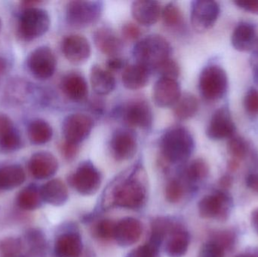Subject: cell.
Instances as JSON below:
<instances>
[{
    "mask_svg": "<svg viewBox=\"0 0 258 257\" xmlns=\"http://www.w3.org/2000/svg\"><path fill=\"white\" fill-rule=\"evenodd\" d=\"M1 26H2V23H1V21H0V30H1Z\"/></svg>",
    "mask_w": 258,
    "mask_h": 257,
    "instance_id": "obj_57",
    "label": "cell"
},
{
    "mask_svg": "<svg viewBox=\"0 0 258 257\" xmlns=\"http://www.w3.org/2000/svg\"><path fill=\"white\" fill-rule=\"evenodd\" d=\"M184 195V188L181 182L177 180H172L165 187V197L170 203L180 202Z\"/></svg>",
    "mask_w": 258,
    "mask_h": 257,
    "instance_id": "obj_40",
    "label": "cell"
},
{
    "mask_svg": "<svg viewBox=\"0 0 258 257\" xmlns=\"http://www.w3.org/2000/svg\"><path fill=\"white\" fill-rule=\"evenodd\" d=\"M199 107L200 104L197 97L192 94H183L173 107V113L177 120H188L197 114Z\"/></svg>",
    "mask_w": 258,
    "mask_h": 257,
    "instance_id": "obj_30",
    "label": "cell"
},
{
    "mask_svg": "<svg viewBox=\"0 0 258 257\" xmlns=\"http://www.w3.org/2000/svg\"><path fill=\"white\" fill-rule=\"evenodd\" d=\"M127 62L125 59L119 57H113L109 59L107 62V69L112 72V71H118L125 69L127 66Z\"/></svg>",
    "mask_w": 258,
    "mask_h": 257,
    "instance_id": "obj_50",
    "label": "cell"
},
{
    "mask_svg": "<svg viewBox=\"0 0 258 257\" xmlns=\"http://www.w3.org/2000/svg\"><path fill=\"white\" fill-rule=\"evenodd\" d=\"M234 3L246 12L258 15V0H237Z\"/></svg>",
    "mask_w": 258,
    "mask_h": 257,
    "instance_id": "obj_49",
    "label": "cell"
},
{
    "mask_svg": "<svg viewBox=\"0 0 258 257\" xmlns=\"http://www.w3.org/2000/svg\"><path fill=\"white\" fill-rule=\"evenodd\" d=\"M122 34L126 40L136 41L141 37L142 33L137 24L128 22L122 26Z\"/></svg>",
    "mask_w": 258,
    "mask_h": 257,
    "instance_id": "obj_46",
    "label": "cell"
},
{
    "mask_svg": "<svg viewBox=\"0 0 258 257\" xmlns=\"http://www.w3.org/2000/svg\"><path fill=\"white\" fill-rule=\"evenodd\" d=\"M61 48L65 57L77 64L86 62L90 57L92 52L89 40L79 34L66 36L62 42Z\"/></svg>",
    "mask_w": 258,
    "mask_h": 257,
    "instance_id": "obj_16",
    "label": "cell"
},
{
    "mask_svg": "<svg viewBox=\"0 0 258 257\" xmlns=\"http://www.w3.org/2000/svg\"><path fill=\"white\" fill-rule=\"evenodd\" d=\"M220 187L222 188V190H228L233 185V178L230 175H224L221 178L219 181Z\"/></svg>",
    "mask_w": 258,
    "mask_h": 257,
    "instance_id": "obj_52",
    "label": "cell"
},
{
    "mask_svg": "<svg viewBox=\"0 0 258 257\" xmlns=\"http://www.w3.org/2000/svg\"><path fill=\"white\" fill-rule=\"evenodd\" d=\"M116 223L110 220H101L95 228V234L103 241H109L114 238Z\"/></svg>",
    "mask_w": 258,
    "mask_h": 257,
    "instance_id": "obj_41",
    "label": "cell"
},
{
    "mask_svg": "<svg viewBox=\"0 0 258 257\" xmlns=\"http://www.w3.org/2000/svg\"><path fill=\"white\" fill-rule=\"evenodd\" d=\"M227 149L230 155L233 157V159L239 161L245 158L248 155L249 145L243 137L233 136L229 139Z\"/></svg>",
    "mask_w": 258,
    "mask_h": 257,
    "instance_id": "obj_36",
    "label": "cell"
},
{
    "mask_svg": "<svg viewBox=\"0 0 258 257\" xmlns=\"http://www.w3.org/2000/svg\"><path fill=\"white\" fill-rule=\"evenodd\" d=\"M138 138L131 128H118L112 134L110 149L117 161H126L133 158L138 150Z\"/></svg>",
    "mask_w": 258,
    "mask_h": 257,
    "instance_id": "obj_12",
    "label": "cell"
},
{
    "mask_svg": "<svg viewBox=\"0 0 258 257\" xmlns=\"http://www.w3.org/2000/svg\"><path fill=\"white\" fill-rule=\"evenodd\" d=\"M190 236L186 231L178 229L173 232L167 241L165 252L169 257H182L189 248Z\"/></svg>",
    "mask_w": 258,
    "mask_h": 257,
    "instance_id": "obj_28",
    "label": "cell"
},
{
    "mask_svg": "<svg viewBox=\"0 0 258 257\" xmlns=\"http://www.w3.org/2000/svg\"><path fill=\"white\" fill-rule=\"evenodd\" d=\"M244 107L248 114L258 115V90L251 88L247 92L244 99Z\"/></svg>",
    "mask_w": 258,
    "mask_h": 257,
    "instance_id": "obj_44",
    "label": "cell"
},
{
    "mask_svg": "<svg viewBox=\"0 0 258 257\" xmlns=\"http://www.w3.org/2000/svg\"><path fill=\"white\" fill-rule=\"evenodd\" d=\"M27 64L35 76L41 79H47L55 72L57 60L51 48L42 46L31 52Z\"/></svg>",
    "mask_w": 258,
    "mask_h": 257,
    "instance_id": "obj_13",
    "label": "cell"
},
{
    "mask_svg": "<svg viewBox=\"0 0 258 257\" xmlns=\"http://www.w3.org/2000/svg\"><path fill=\"white\" fill-rule=\"evenodd\" d=\"M219 244L224 250H231L236 244V236L231 230H218L211 235V239Z\"/></svg>",
    "mask_w": 258,
    "mask_h": 257,
    "instance_id": "obj_38",
    "label": "cell"
},
{
    "mask_svg": "<svg viewBox=\"0 0 258 257\" xmlns=\"http://www.w3.org/2000/svg\"><path fill=\"white\" fill-rule=\"evenodd\" d=\"M101 1H71L66 9V20L74 28H86L98 22L102 15Z\"/></svg>",
    "mask_w": 258,
    "mask_h": 257,
    "instance_id": "obj_4",
    "label": "cell"
},
{
    "mask_svg": "<svg viewBox=\"0 0 258 257\" xmlns=\"http://www.w3.org/2000/svg\"><path fill=\"white\" fill-rule=\"evenodd\" d=\"M3 257H23L22 241L18 238H6L0 244Z\"/></svg>",
    "mask_w": 258,
    "mask_h": 257,
    "instance_id": "obj_37",
    "label": "cell"
},
{
    "mask_svg": "<svg viewBox=\"0 0 258 257\" xmlns=\"http://www.w3.org/2000/svg\"><path fill=\"white\" fill-rule=\"evenodd\" d=\"M28 134L35 144H45L52 138L53 130L48 122L42 119H36L29 125Z\"/></svg>",
    "mask_w": 258,
    "mask_h": 257,
    "instance_id": "obj_33",
    "label": "cell"
},
{
    "mask_svg": "<svg viewBox=\"0 0 258 257\" xmlns=\"http://www.w3.org/2000/svg\"><path fill=\"white\" fill-rule=\"evenodd\" d=\"M116 114L122 117L125 123L132 128L149 131L153 126V111L149 103L144 99L129 101L128 104L118 109Z\"/></svg>",
    "mask_w": 258,
    "mask_h": 257,
    "instance_id": "obj_6",
    "label": "cell"
},
{
    "mask_svg": "<svg viewBox=\"0 0 258 257\" xmlns=\"http://www.w3.org/2000/svg\"><path fill=\"white\" fill-rule=\"evenodd\" d=\"M228 77L226 71L218 65H209L202 71L199 79V89L204 99L217 101L227 93Z\"/></svg>",
    "mask_w": 258,
    "mask_h": 257,
    "instance_id": "obj_5",
    "label": "cell"
},
{
    "mask_svg": "<svg viewBox=\"0 0 258 257\" xmlns=\"http://www.w3.org/2000/svg\"><path fill=\"white\" fill-rule=\"evenodd\" d=\"M155 72L159 74V78L177 80L180 74V68L175 60L169 58L159 65Z\"/></svg>",
    "mask_w": 258,
    "mask_h": 257,
    "instance_id": "obj_39",
    "label": "cell"
},
{
    "mask_svg": "<svg viewBox=\"0 0 258 257\" xmlns=\"http://www.w3.org/2000/svg\"><path fill=\"white\" fill-rule=\"evenodd\" d=\"M61 87L65 95L74 101H84L89 95L87 81L80 72L67 74L62 80Z\"/></svg>",
    "mask_w": 258,
    "mask_h": 257,
    "instance_id": "obj_21",
    "label": "cell"
},
{
    "mask_svg": "<svg viewBox=\"0 0 258 257\" xmlns=\"http://www.w3.org/2000/svg\"><path fill=\"white\" fill-rule=\"evenodd\" d=\"M245 183L250 190L258 193V174L251 173L248 175L245 179Z\"/></svg>",
    "mask_w": 258,
    "mask_h": 257,
    "instance_id": "obj_51",
    "label": "cell"
},
{
    "mask_svg": "<svg viewBox=\"0 0 258 257\" xmlns=\"http://www.w3.org/2000/svg\"><path fill=\"white\" fill-rule=\"evenodd\" d=\"M142 232V223L139 220L126 217L116 223L114 238L121 247H129L139 241Z\"/></svg>",
    "mask_w": 258,
    "mask_h": 257,
    "instance_id": "obj_17",
    "label": "cell"
},
{
    "mask_svg": "<svg viewBox=\"0 0 258 257\" xmlns=\"http://www.w3.org/2000/svg\"><path fill=\"white\" fill-rule=\"evenodd\" d=\"M236 125L227 107H221L214 113L206 129V135L212 140H221L234 136Z\"/></svg>",
    "mask_w": 258,
    "mask_h": 257,
    "instance_id": "obj_14",
    "label": "cell"
},
{
    "mask_svg": "<svg viewBox=\"0 0 258 257\" xmlns=\"http://www.w3.org/2000/svg\"><path fill=\"white\" fill-rule=\"evenodd\" d=\"M83 248L80 235L77 232H67L57 238L54 253L57 257H80Z\"/></svg>",
    "mask_w": 258,
    "mask_h": 257,
    "instance_id": "obj_24",
    "label": "cell"
},
{
    "mask_svg": "<svg viewBox=\"0 0 258 257\" xmlns=\"http://www.w3.org/2000/svg\"><path fill=\"white\" fill-rule=\"evenodd\" d=\"M251 222L254 231L258 234V208L251 213Z\"/></svg>",
    "mask_w": 258,
    "mask_h": 257,
    "instance_id": "obj_53",
    "label": "cell"
},
{
    "mask_svg": "<svg viewBox=\"0 0 258 257\" xmlns=\"http://www.w3.org/2000/svg\"><path fill=\"white\" fill-rule=\"evenodd\" d=\"M132 15L138 24L144 27H151L157 23L162 15L160 3L149 0L133 2Z\"/></svg>",
    "mask_w": 258,
    "mask_h": 257,
    "instance_id": "obj_18",
    "label": "cell"
},
{
    "mask_svg": "<svg viewBox=\"0 0 258 257\" xmlns=\"http://www.w3.org/2000/svg\"><path fill=\"white\" fill-rule=\"evenodd\" d=\"M255 57H257V58H258V52H257V54H256Z\"/></svg>",
    "mask_w": 258,
    "mask_h": 257,
    "instance_id": "obj_58",
    "label": "cell"
},
{
    "mask_svg": "<svg viewBox=\"0 0 258 257\" xmlns=\"http://www.w3.org/2000/svg\"><path fill=\"white\" fill-rule=\"evenodd\" d=\"M146 184L145 170L141 164H137L131 175L118 183L112 190L110 204L126 209L142 208L147 199Z\"/></svg>",
    "mask_w": 258,
    "mask_h": 257,
    "instance_id": "obj_1",
    "label": "cell"
},
{
    "mask_svg": "<svg viewBox=\"0 0 258 257\" xmlns=\"http://www.w3.org/2000/svg\"><path fill=\"white\" fill-rule=\"evenodd\" d=\"M23 248L27 250L31 257H45L47 242L45 235L37 229H30L26 232L24 236Z\"/></svg>",
    "mask_w": 258,
    "mask_h": 257,
    "instance_id": "obj_27",
    "label": "cell"
},
{
    "mask_svg": "<svg viewBox=\"0 0 258 257\" xmlns=\"http://www.w3.org/2000/svg\"><path fill=\"white\" fill-rule=\"evenodd\" d=\"M20 145H21V138L15 130L0 139V151L2 152H13L19 148Z\"/></svg>",
    "mask_w": 258,
    "mask_h": 257,
    "instance_id": "obj_42",
    "label": "cell"
},
{
    "mask_svg": "<svg viewBox=\"0 0 258 257\" xmlns=\"http://www.w3.org/2000/svg\"><path fill=\"white\" fill-rule=\"evenodd\" d=\"M239 161H237V160L232 159L231 161H230L228 164V167L230 169V170L231 172H235V170H237L239 167Z\"/></svg>",
    "mask_w": 258,
    "mask_h": 257,
    "instance_id": "obj_54",
    "label": "cell"
},
{
    "mask_svg": "<svg viewBox=\"0 0 258 257\" xmlns=\"http://www.w3.org/2000/svg\"><path fill=\"white\" fill-rule=\"evenodd\" d=\"M255 42L256 30L252 24L241 22L235 27L231 37L232 45L235 49L242 52L250 51Z\"/></svg>",
    "mask_w": 258,
    "mask_h": 257,
    "instance_id": "obj_25",
    "label": "cell"
},
{
    "mask_svg": "<svg viewBox=\"0 0 258 257\" xmlns=\"http://www.w3.org/2000/svg\"><path fill=\"white\" fill-rule=\"evenodd\" d=\"M79 149H80V145L70 143L68 141L63 142L61 146L62 153L64 158L69 161L74 159L77 157Z\"/></svg>",
    "mask_w": 258,
    "mask_h": 257,
    "instance_id": "obj_47",
    "label": "cell"
},
{
    "mask_svg": "<svg viewBox=\"0 0 258 257\" xmlns=\"http://www.w3.org/2000/svg\"><path fill=\"white\" fill-rule=\"evenodd\" d=\"M101 172L89 161L81 163L71 178L73 187L83 196L95 194L101 187Z\"/></svg>",
    "mask_w": 258,
    "mask_h": 257,
    "instance_id": "obj_10",
    "label": "cell"
},
{
    "mask_svg": "<svg viewBox=\"0 0 258 257\" xmlns=\"http://www.w3.org/2000/svg\"><path fill=\"white\" fill-rule=\"evenodd\" d=\"M126 257H159V247L148 242L134 249Z\"/></svg>",
    "mask_w": 258,
    "mask_h": 257,
    "instance_id": "obj_45",
    "label": "cell"
},
{
    "mask_svg": "<svg viewBox=\"0 0 258 257\" xmlns=\"http://www.w3.org/2000/svg\"><path fill=\"white\" fill-rule=\"evenodd\" d=\"M209 167L208 163L203 158H197L189 163L185 170V177L189 183L195 184L200 182L209 175Z\"/></svg>",
    "mask_w": 258,
    "mask_h": 257,
    "instance_id": "obj_35",
    "label": "cell"
},
{
    "mask_svg": "<svg viewBox=\"0 0 258 257\" xmlns=\"http://www.w3.org/2000/svg\"><path fill=\"white\" fill-rule=\"evenodd\" d=\"M195 149V141L187 128L175 125L168 128L159 139L162 159L168 164H180L189 159Z\"/></svg>",
    "mask_w": 258,
    "mask_h": 257,
    "instance_id": "obj_2",
    "label": "cell"
},
{
    "mask_svg": "<svg viewBox=\"0 0 258 257\" xmlns=\"http://www.w3.org/2000/svg\"><path fill=\"white\" fill-rule=\"evenodd\" d=\"M151 71L139 63L127 65L122 73L123 85L130 90L143 89L148 84Z\"/></svg>",
    "mask_w": 258,
    "mask_h": 257,
    "instance_id": "obj_23",
    "label": "cell"
},
{
    "mask_svg": "<svg viewBox=\"0 0 258 257\" xmlns=\"http://www.w3.org/2000/svg\"><path fill=\"white\" fill-rule=\"evenodd\" d=\"M164 24L173 30H181L184 25V17L180 6L175 3H169L162 11Z\"/></svg>",
    "mask_w": 258,
    "mask_h": 257,
    "instance_id": "obj_34",
    "label": "cell"
},
{
    "mask_svg": "<svg viewBox=\"0 0 258 257\" xmlns=\"http://www.w3.org/2000/svg\"><path fill=\"white\" fill-rule=\"evenodd\" d=\"M15 131L12 120L6 115L0 113V139Z\"/></svg>",
    "mask_w": 258,
    "mask_h": 257,
    "instance_id": "obj_48",
    "label": "cell"
},
{
    "mask_svg": "<svg viewBox=\"0 0 258 257\" xmlns=\"http://www.w3.org/2000/svg\"><path fill=\"white\" fill-rule=\"evenodd\" d=\"M50 24L46 11L36 7L26 9L20 20V35L27 40L40 37L48 31Z\"/></svg>",
    "mask_w": 258,
    "mask_h": 257,
    "instance_id": "obj_8",
    "label": "cell"
},
{
    "mask_svg": "<svg viewBox=\"0 0 258 257\" xmlns=\"http://www.w3.org/2000/svg\"><path fill=\"white\" fill-rule=\"evenodd\" d=\"M221 13L218 3L212 0H197L191 3L190 20L192 28L203 33L212 28Z\"/></svg>",
    "mask_w": 258,
    "mask_h": 257,
    "instance_id": "obj_9",
    "label": "cell"
},
{
    "mask_svg": "<svg viewBox=\"0 0 258 257\" xmlns=\"http://www.w3.org/2000/svg\"><path fill=\"white\" fill-rule=\"evenodd\" d=\"M91 84L96 95L105 96L116 88V78L110 71L99 65H94L91 69Z\"/></svg>",
    "mask_w": 258,
    "mask_h": 257,
    "instance_id": "obj_22",
    "label": "cell"
},
{
    "mask_svg": "<svg viewBox=\"0 0 258 257\" xmlns=\"http://www.w3.org/2000/svg\"><path fill=\"white\" fill-rule=\"evenodd\" d=\"M233 207V199L227 191L221 190L205 196L199 203V213L204 219L226 220Z\"/></svg>",
    "mask_w": 258,
    "mask_h": 257,
    "instance_id": "obj_7",
    "label": "cell"
},
{
    "mask_svg": "<svg viewBox=\"0 0 258 257\" xmlns=\"http://www.w3.org/2000/svg\"><path fill=\"white\" fill-rule=\"evenodd\" d=\"M7 68V63L3 57H0V75L4 73Z\"/></svg>",
    "mask_w": 258,
    "mask_h": 257,
    "instance_id": "obj_55",
    "label": "cell"
},
{
    "mask_svg": "<svg viewBox=\"0 0 258 257\" xmlns=\"http://www.w3.org/2000/svg\"><path fill=\"white\" fill-rule=\"evenodd\" d=\"M93 119L89 115L74 113L69 115L63 122L65 141L80 145L89 137L94 128Z\"/></svg>",
    "mask_w": 258,
    "mask_h": 257,
    "instance_id": "obj_11",
    "label": "cell"
},
{
    "mask_svg": "<svg viewBox=\"0 0 258 257\" xmlns=\"http://www.w3.org/2000/svg\"><path fill=\"white\" fill-rule=\"evenodd\" d=\"M181 95V89L177 80L159 78L153 89L154 104L161 108L174 107Z\"/></svg>",
    "mask_w": 258,
    "mask_h": 257,
    "instance_id": "obj_15",
    "label": "cell"
},
{
    "mask_svg": "<svg viewBox=\"0 0 258 257\" xmlns=\"http://www.w3.org/2000/svg\"><path fill=\"white\" fill-rule=\"evenodd\" d=\"M225 250L215 241L209 240L205 243L201 248L198 257H224Z\"/></svg>",
    "mask_w": 258,
    "mask_h": 257,
    "instance_id": "obj_43",
    "label": "cell"
},
{
    "mask_svg": "<svg viewBox=\"0 0 258 257\" xmlns=\"http://www.w3.org/2000/svg\"><path fill=\"white\" fill-rule=\"evenodd\" d=\"M30 172L38 180L52 177L58 169V161L54 155L48 152H39L31 157L29 163Z\"/></svg>",
    "mask_w": 258,
    "mask_h": 257,
    "instance_id": "obj_20",
    "label": "cell"
},
{
    "mask_svg": "<svg viewBox=\"0 0 258 257\" xmlns=\"http://www.w3.org/2000/svg\"><path fill=\"white\" fill-rule=\"evenodd\" d=\"M235 257H257L254 253H241V254L237 255Z\"/></svg>",
    "mask_w": 258,
    "mask_h": 257,
    "instance_id": "obj_56",
    "label": "cell"
},
{
    "mask_svg": "<svg viewBox=\"0 0 258 257\" xmlns=\"http://www.w3.org/2000/svg\"><path fill=\"white\" fill-rule=\"evenodd\" d=\"M40 192L42 201L53 206H61L69 196L66 186L58 179L48 181L41 187Z\"/></svg>",
    "mask_w": 258,
    "mask_h": 257,
    "instance_id": "obj_26",
    "label": "cell"
},
{
    "mask_svg": "<svg viewBox=\"0 0 258 257\" xmlns=\"http://www.w3.org/2000/svg\"><path fill=\"white\" fill-rule=\"evenodd\" d=\"M24 169L20 165H8L0 168V190H10L21 186L25 181Z\"/></svg>",
    "mask_w": 258,
    "mask_h": 257,
    "instance_id": "obj_29",
    "label": "cell"
},
{
    "mask_svg": "<svg viewBox=\"0 0 258 257\" xmlns=\"http://www.w3.org/2000/svg\"><path fill=\"white\" fill-rule=\"evenodd\" d=\"M42 199L41 192L34 185L28 186L20 192L17 197V203L21 209L33 211L42 205Z\"/></svg>",
    "mask_w": 258,
    "mask_h": 257,
    "instance_id": "obj_31",
    "label": "cell"
},
{
    "mask_svg": "<svg viewBox=\"0 0 258 257\" xmlns=\"http://www.w3.org/2000/svg\"><path fill=\"white\" fill-rule=\"evenodd\" d=\"M178 229L171 220L167 218H158L153 220L151 226V235L149 243L159 247L168 234Z\"/></svg>",
    "mask_w": 258,
    "mask_h": 257,
    "instance_id": "obj_32",
    "label": "cell"
},
{
    "mask_svg": "<svg viewBox=\"0 0 258 257\" xmlns=\"http://www.w3.org/2000/svg\"><path fill=\"white\" fill-rule=\"evenodd\" d=\"M93 40L95 46L103 54L110 57H117L123 49V42L109 27H100L94 32Z\"/></svg>",
    "mask_w": 258,
    "mask_h": 257,
    "instance_id": "obj_19",
    "label": "cell"
},
{
    "mask_svg": "<svg viewBox=\"0 0 258 257\" xmlns=\"http://www.w3.org/2000/svg\"><path fill=\"white\" fill-rule=\"evenodd\" d=\"M172 52L170 42L159 34H151L138 41L134 46V58L136 63L148 68L151 72L168 59Z\"/></svg>",
    "mask_w": 258,
    "mask_h": 257,
    "instance_id": "obj_3",
    "label": "cell"
}]
</instances>
